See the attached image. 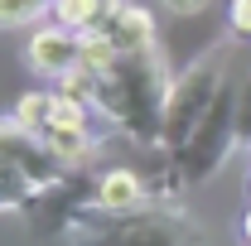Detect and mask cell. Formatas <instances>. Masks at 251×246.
Here are the masks:
<instances>
[{
  "mask_svg": "<svg viewBox=\"0 0 251 246\" xmlns=\"http://www.w3.org/2000/svg\"><path fill=\"white\" fill-rule=\"evenodd\" d=\"M116 0H53V20L73 34H87V29H101L106 15H111Z\"/></svg>",
  "mask_w": 251,
  "mask_h": 246,
  "instance_id": "obj_9",
  "label": "cell"
},
{
  "mask_svg": "<svg viewBox=\"0 0 251 246\" xmlns=\"http://www.w3.org/2000/svg\"><path fill=\"white\" fill-rule=\"evenodd\" d=\"M116 58H121V49H116L101 29H87V34H82V73L101 77L106 68H116Z\"/></svg>",
  "mask_w": 251,
  "mask_h": 246,
  "instance_id": "obj_12",
  "label": "cell"
},
{
  "mask_svg": "<svg viewBox=\"0 0 251 246\" xmlns=\"http://www.w3.org/2000/svg\"><path fill=\"white\" fill-rule=\"evenodd\" d=\"M25 63H29L34 77L63 82L68 73L82 68V34L63 29L58 20H44V25H34L29 44H25Z\"/></svg>",
  "mask_w": 251,
  "mask_h": 246,
  "instance_id": "obj_6",
  "label": "cell"
},
{
  "mask_svg": "<svg viewBox=\"0 0 251 246\" xmlns=\"http://www.w3.org/2000/svg\"><path fill=\"white\" fill-rule=\"evenodd\" d=\"M227 82H232V49L227 44H213L174 77L169 101H164V154L179 150L193 135V125L213 111V101L227 92Z\"/></svg>",
  "mask_w": 251,
  "mask_h": 246,
  "instance_id": "obj_3",
  "label": "cell"
},
{
  "mask_svg": "<svg viewBox=\"0 0 251 246\" xmlns=\"http://www.w3.org/2000/svg\"><path fill=\"white\" fill-rule=\"evenodd\" d=\"M0 164L20 169L39 193L68 179V169H63L58 159H53V150L44 145V135L29 130V125H20L15 116H0Z\"/></svg>",
  "mask_w": 251,
  "mask_h": 246,
  "instance_id": "obj_5",
  "label": "cell"
},
{
  "mask_svg": "<svg viewBox=\"0 0 251 246\" xmlns=\"http://www.w3.org/2000/svg\"><path fill=\"white\" fill-rule=\"evenodd\" d=\"M53 106H58V92H53V87H34V92H25L20 101H15V111H10V116H15L20 125H29V130L44 135L49 121H53Z\"/></svg>",
  "mask_w": 251,
  "mask_h": 246,
  "instance_id": "obj_10",
  "label": "cell"
},
{
  "mask_svg": "<svg viewBox=\"0 0 251 246\" xmlns=\"http://www.w3.org/2000/svg\"><path fill=\"white\" fill-rule=\"evenodd\" d=\"M53 20V0H0V29H25Z\"/></svg>",
  "mask_w": 251,
  "mask_h": 246,
  "instance_id": "obj_11",
  "label": "cell"
},
{
  "mask_svg": "<svg viewBox=\"0 0 251 246\" xmlns=\"http://www.w3.org/2000/svg\"><path fill=\"white\" fill-rule=\"evenodd\" d=\"M242 242L251 246V208H247V213H242Z\"/></svg>",
  "mask_w": 251,
  "mask_h": 246,
  "instance_id": "obj_16",
  "label": "cell"
},
{
  "mask_svg": "<svg viewBox=\"0 0 251 246\" xmlns=\"http://www.w3.org/2000/svg\"><path fill=\"white\" fill-rule=\"evenodd\" d=\"M237 92H242V87H237V77H232L227 92L213 101V111L193 125V135H188L179 150H169V169L179 174L184 188L208 184L222 164L232 159V150L247 145V140H242V125H237Z\"/></svg>",
  "mask_w": 251,
  "mask_h": 246,
  "instance_id": "obj_4",
  "label": "cell"
},
{
  "mask_svg": "<svg viewBox=\"0 0 251 246\" xmlns=\"http://www.w3.org/2000/svg\"><path fill=\"white\" fill-rule=\"evenodd\" d=\"M227 25H232V34L251 39V0H227Z\"/></svg>",
  "mask_w": 251,
  "mask_h": 246,
  "instance_id": "obj_14",
  "label": "cell"
},
{
  "mask_svg": "<svg viewBox=\"0 0 251 246\" xmlns=\"http://www.w3.org/2000/svg\"><path fill=\"white\" fill-rule=\"evenodd\" d=\"M164 203V193L159 184H150L140 169H130V164H111V169H101L92 179V208L97 213H140V208H159Z\"/></svg>",
  "mask_w": 251,
  "mask_h": 246,
  "instance_id": "obj_7",
  "label": "cell"
},
{
  "mask_svg": "<svg viewBox=\"0 0 251 246\" xmlns=\"http://www.w3.org/2000/svg\"><path fill=\"white\" fill-rule=\"evenodd\" d=\"M169 63L164 49H140V53H121L116 68H106L92 77V111L101 121H111L121 135L135 145H155L164 150V101H169Z\"/></svg>",
  "mask_w": 251,
  "mask_h": 246,
  "instance_id": "obj_1",
  "label": "cell"
},
{
  "mask_svg": "<svg viewBox=\"0 0 251 246\" xmlns=\"http://www.w3.org/2000/svg\"><path fill=\"white\" fill-rule=\"evenodd\" d=\"M34 193H39V188H34L20 169L0 164V213H25V208L34 203Z\"/></svg>",
  "mask_w": 251,
  "mask_h": 246,
  "instance_id": "obj_13",
  "label": "cell"
},
{
  "mask_svg": "<svg viewBox=\"0 0 251 246\" xmlns=\"http://www.w3.org/2000/svg\"><path fill=\"white\" fill-rule=\"evenodd\" d=\"M169 15H179V20H193V15H203L208 10V0H159Z\"/></svg>",
  "mask_w": 251,
  "mask_h": 246,
  "instance_id": "obj_15",
  "label": "cell"
},
{
  "mask_svg": "<svg viewBox=\"0 0 251 246\" xmlns=\"http://www.w3.org/2000/svg\"><path fill=\"white\" fill-rule=\"evenodd\" d=\"M101 34H106L121 53H140V49H155V44H159L155 15H150L145 5H126V0H116V5H111V15H106Z\"/></svg>",
  "mask_w": 251,
  "mask_h": 246,
  "instance_id": "obj_8",
  "label": "cell"
},
{
  "mask_svg": "<svg viewBox=\"0 0 251 246\" xmlns=\"http://www.w3.org/2000/svg\"><path fill=\"white\" fill-rule=\"evenodd\" d=\"M68 246H203L198 222L174 208H140V213H92L87 222H77L68 232Z\"/></svg>",
  "mask_w": 251,
  "mask_h": 246,
  "instance_id": "obj_2",
  "label": "cell"
}]
</instances>
